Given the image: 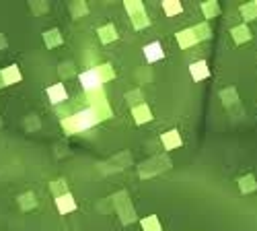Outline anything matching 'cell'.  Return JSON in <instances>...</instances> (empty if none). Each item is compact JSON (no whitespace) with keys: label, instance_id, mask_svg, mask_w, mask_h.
Instances as JSON below:
<instances>
[{"label":"cell","instance_id":"obj_2","mask_svg":"<svg viewBox=\"0 0 257 231\" xmlns=\"http://www.w3.org/2000/svg\"><path fill=\"white\" fill-rule=\"evenodd\" d=\"M105 80V75H103V68H89V71L80 73L78 75V83L85 91H93V89H99Z\"/></svg>","mask_w":257,"mask_h":231},{"label":"cell","instance_id":"obj_4","mask_svg":"<svg viewBox=\"0 0 257 231\" xmlns=\"http://www.w3.org/2000/svg\"><path fill=\"white\" fill-rule=\"evenodd\" d=\"M48 97H50V101L54 103V106H58V103H62V101L68 99V91H66L64 85L58 83V85H52L48 89Z\"/></svg>","mask_w":257,"mask_h":231},{"label":"cell","instance_id":"obj_1","mask_svg":"<svg viewBox=\"0 0 257 231\" xmlns=\"http://www.w3.org/2000/svg\"><path fill=\"white\" fill-rule=\"evenodd\" d=\"M99 120H101V116H99V112L95 108H85V110H78L76 114H72L62 124H64V128L70 130V132H83V130L93 128Z\"/></svg>","mask_w":257,"mask_h":231},{"label":"cell","instance_id":"obj_3","mask_svg":"<svg viewBox=\"0 0 257 231\" xmlns=\"http://www.w3.org/2000/svg\"><path fill=\"white\" fill-rule=\"evenodd\" d=\"M144 58L148 62H157V60H162L165 58V50H162V45L159 41H153V43H148L144 45Z\"/></svg>","mask_w":257,"mask_h":231},{"label":"cell","instance_id":"obj_6","mask_svg":"<svg viewBox=\"0 0 257 231\" xmlns=\"http://www.w3.org/2000/svg\"><path fill=\"white\" fill-rule=\"evenodd\" d=\"M181 10V4H173V2H165V13L167 15H175Z\"/></svg>","mask_w":257,"mask_h":231},{"label":"cell","instance_id":"obj_5","mask_svg":"<svg viewBox=\"0 0 257 231\" xmlns=\"http://www.w3.org/2000/svg\"><path fill=\"white\" fill-rule=\"evenodd\" d=\"M192 75H193V78H206L208 77L206 62H193L192 64Z\"/></svg>","mask_w":257,"mask_h":231}]
</instances>
